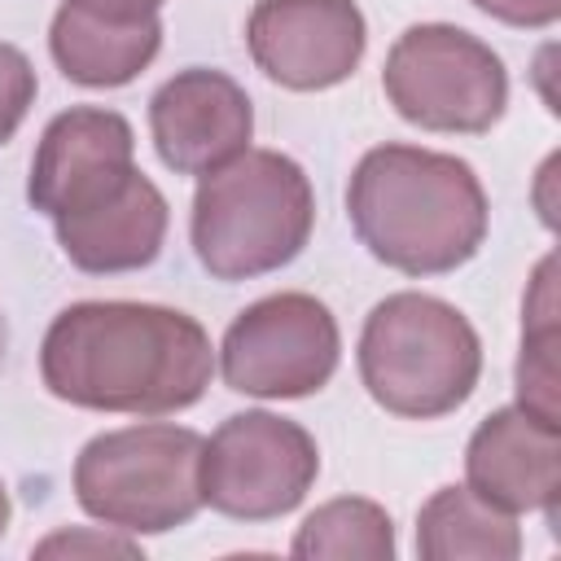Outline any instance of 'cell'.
<instances>
[{
    "label": "cell",
    "instance_id": "cell-6",
    "mask_svg": "<svg viewBox=\"0 0 561 561\" xmlns=\"http://www.w3.org/2000/svg\"><path fill=\"white\" fill-rule=\"evenodd\" d=\"M381 88L403 123L443 136H482L508 105L500 53L451 22L408 26L386 53Z\"/></svg>",
    "mask_w": 561,
    "mask_h": 561
},
{
    "label": "cell",
    "instance_id": "cell-1",
    "mask_svg": "<svg viewBox=\"0 0 561 561\" xmlns=\"http://www.w3.org/2000/svg\"><path fill=\"white\" fill-rule=\"evenodd\" d=\"M210 373V333L188 311L162 302H70L39 342L48 394L88 412L171 416L206 394Z\"/></svg>",
    "mask_w": 561,
    "mask_h": 561
},
{
    "label": "cell",
    "instance_id": "cell-3",
    "mask_svg": "<svg viewBox=\"0 0 561 561\" xmlns=\"http://www.w3.org/2000/svg\"><path fill=\"white\" fill-rule=\"evenodd\" d=\"M316 228L307 171L280 149H245L202 175L193 193V254L215 280H254L289 267Z\"/></svg>",
    "mask_w": 561,
    "mask_h": 561
},
{
    "label": "cell",
    "instance_id": "cell-2",
    "mask_svg": "<svg viewBox=\"0 0 561 561\" xmlns=\"http://www.w3.org/2000/svg\"><path fill=\"white\" fill-rule=\"evenodd\" d=\"M346 215L359 245L403 276L465 267L491 224L482 180L465 158L403 140H386L355 162Z\"/></svg>",
    "mask_w": 561,
    "mask_h": 561
},
{
    "label": "cell",
    "instance_id": "cell-8",
    "mask_svg": "<svg viewBox=\"0 0 561 561\" xmlns=\"http://www.w3.org/2000/svg\"><path fill=\"white\" fill-rule=\"evenodd\" d=\"M320 473L316 438L276 412H237L202 443V504L232 522L294 513Z\"/></svg>",
    "mask_w": 561,
    "mask_h": 561
},
{
    "label": "cell",
    "instance_id": "cell-23",
    "mask_svg": "<svg viewBox=\"0 0 561 561\" xmlns=\"http://www.w3.org/2000/svg\"><path fill=\"white\" fill-rule=\"evenodd\" d=\"M4 351H9V320L0 311V368H4Z\"/></svg>",
    "mask_w": 561,
    "mask_h": 561
},
{
    "label": "cell",
    "instance_id": "cell-16",
    "mask_svg": "<svg viewBox=\"0 0 561 561\" xmlns=\"http://www.w3.org/2000/svg\"><path fill=\"white\" fill-rule=\"evenodd\" d=\"M289 552L302 561H390L394 522L377 500L337 495L302 517Z\"/></svg>",
    "mask_w": 561,
    "mask_h": 561
},
{
    "label": "cell",
    "instance_id": "cell-5",
    "mask_svg": "<svg viewBox=\"0 0 561 561\" xmlns=\"http://www.w3.org/2000/svg\"><path fill=\"white\" fill-rule=\"evenodd\" d=\"M202 434L175 421L105 430L75 456V500L118 535H167L202 508Z\"/></svg>",
    "mask_w": 561,
    "mask_h": 561
},
{
    "label": "cell",
    "instance_id": "cell-4",
    "mask_svg": "<svg viewBox=\"0 0 561 561\" xmlns=\"http://www.w3.org/2000/svg\"><path fill=\"white\" fill-rule=\"evenodd\" d=\"M359 381L377 408L408 421L456 412L482 377V337L451 302L399 289L359 329Z\"/></svg>",
    "mask_w": 561,
    "mask_h": 561
},
{
    "label": "cell",
    "instance_id": "cell-15",
    "mask_svg": "<svg viewBox=\"0 0 561 561\" xmlns=\"http://www.w3.org/2000/svg\"><path fill=\"white\" fill-rule=\"evenodd\" d=\"M416 557L425 561H517L522 526L469 486H438L416 513Z\"/></svg>",
    "mask_w": 561,
    "mask_h": 561
},
{
    "label": "cell",
    "instance_id": "cell-7",
    "mask_svg": "<svg viewBox=\"0 0 561 561\" xmlns=\"http://www.w3.org/2000/svg\"><path fill=\"white\" fill-rule=\"evenodd\" d=\"M342 329L316 294H267L250 302L219 342L228 390L254 399H307L333 381Z\"/></svg>",
    "mask_w": 561,
    "mask_h": 561
},
{
    "label": "cell",
    "instance_id": "cell-22",
    "mask_svg": "<svg viewBox=\"0 0 561 561\" xmlns=\"http://www.w3.org/2000/svg\"><path fill=\"white\" fill-rule=\"evenodd\" d=\"M9 513H13V504H9V491H4V482H0V539H4V530H9Z\"/></svg>",
    "mask_w": 561,
    "mask_h": 561
},
{
    "label": "cell",
    "instance_id": "cell-19",
    "mask_svg": "<svg viewBox=\"0 0 561 561\" xmlns=\"http://www.w3.org/2000/svg\"><path fill=\"white\" fill-rule=\"evenodd\" d=\"M469 4L517 31H543L561 18V0H469Z\"/></svg>",
    "mask_w": 561,
    "mask_h": 561
},
{
    "label": "cell",
    "instance_id": "cell-14",
    "mask_svg": "<svg viewBox=\"0 0 561 561\" xmlns=\"http://www.w3.org/2000/svg\"><path fill=\"white\" fill-rule=\"evenodd\" d=\"M162 48L158 13L110 18L66 0L48 26V53L57 70L79 88H123L131 83Z\"/></svg>",
    "mask_w": 561,
    "mask_h": 561
},
{
    "label": "cell",
    "instance_id": "cell-13",
    "mask_svg": "<svg viewBox=\"0 0 561 561\" xmlns=\"http://www.w3.org/2000/svg\"><path fill=\"white\" fill-rule=\"evenodd\" d=\"M171 224V206L162 188L136 171L131 184L110 197L105 206L70 219H53L61 254L88 272V276H118V272H140L162 254Z\"/></svg>",
    "mask_w": 561,
    "mask_h": 561
},
{
    "label": "cell",
    "instance_id": "cell-10",
    "mask_svg": "<svg viewBox=\"0 0 561 561\" xmlns=\"http://www.w3.org/2000/svg\"><path fill=\"white\" fill-rule=\"evenodd\" d=\"M254 66L289 92L346 83L368 53V22L355 0H259L245 18Z\"/></svg>",
    "mask_w": 561,
    "mask_h": 561
},
{
    "label": "cell",
    "instance_id": "cell-9",
    "mask_svg": "<svg viewBox=\"0 0 561 561\" xmlns=\"http://www.w3.org/2000/svg\"><path fill=\"white\" fill-rule=\"evenodd\" d=\"M136 171L131 123L105 105H70L44 127L35 145L26 197L39 215L70 219L118 197Z\"/></svg>",
    "mask_w": 561,
    "mask_h": 561
},
{
    "label": "cell",
    "instance_id": "cell-11",
    "mask_svg": "<svg viewBox=\"0 0 561 561\" xmlns=\"http://www.w3.org/2000/svg\"><path fill=\"white\" fill-rule=\"evenodd\" d=\"M149 136L175 175H210L250 149L254 105L245 88L210 66L175 70L149 101Z\"/></svg>",
    "mask_w": 561,
    "mask_h": 561
},
{
    "label": "cell",
    "instance_id": "cell-20",
    "mask_svg": "<svg viewBox=\"0 0 561 561\" xmlns=\"http://www.w3.org/2000/svg\"><path fill=\"white\" fill-rule=\"evenodd\" d=\"M39 557H53V552H118V557H140V548L131 543V539H118V535H79V530H57V535H48L39 548H35Z\"/></svg>",
    "mask_w": 561,
    "mask_h": 561
},
{
    "label": "cell",
    "instance_id": "cell-17",
    "mask_svg": "<svg viewBox=\"0 0 561 561\" xmlns=\"http://www.w3.org/2000/svg\"><path fill=\"white\" fill-rule=\"evenodd\" d=\"M517 403L561 421L557 412V298H552V259L539 263L535 289L522 311V355H517Z\"/></svg>",
    "mask_w": 561,
    "mask_h": 561
},
{
    "label": "cell",
    "instance_id": "cell-12",
    "mask_svg": "<svg viewBox=\"0 0 561 561\" xmlns=\"http://www.w3.org/2000/svg\"><path fill=\"white\" fill-rule=\"evenodd\" d=\"M465 486L513 517L517 513L557 517L561 421H548L522 403L482 416L465 447Z\"/></svg>",
    "mask_w": 561,
    "mask_h": 561
},
{
    "label": "cell",
    "instance_id": "cell-21",
    "mask_svg": "<svg viewBox=\"0 0 561 561\" xmlns=\"http://www.w3.org/2000/svg\"><path fill=\"white\" fill-rule=\"evenodd\" d=\"M75 4L110 13V18H145V13H158L167 0H75Z\"/></svg>",
    "mask_w": 561,
    "mask_h": 561
},
{
    "label": "cell",
    "instance_id": "cell-18",
    "mask_svg": "<svg viewBox=\"0 0 561 561\" xmlns=\"http://www.w3.org/2000/svg\"><path fill=\"white\" fill-rule=\"evenodd\" d=\"M35 92H39V79H35L31 57L18 44L0 39V145L13 140V131L35 105Z\"/></svg>",
    "mask_w": 561,
    "mask_h": 561
}]
</instances>
